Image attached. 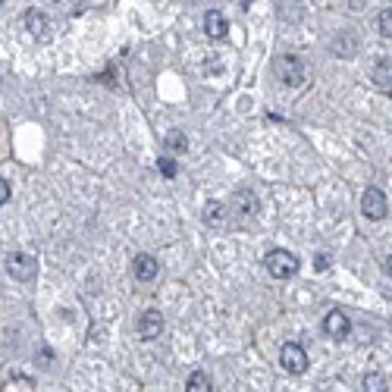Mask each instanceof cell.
Here are the masks:
<instances>
[{"mask_svg":"<svg viewBox=\"0 0 392 392\" xmlns=\"http://www.w3.org/2000/svg\"><path fill=\"white\" fill-rule=\"evenodd\" d=\"M57 3H60V0H57Z\"/></svg>","mask_w":392,"mask_h":392,"instance_id":"cell-23","label":"cell"},{"mask_svg":"<svg viewBox=\"0 0 392 392\" xmlns=\"http://www.w3.org/2000/svg\"><path fill=\"white\" fill-rule=\"evenodd\" d=\"M348 329H352V320H348L342 311H329V314L323 317V333L333 336V339H345Z\"/></svg>","mask_w":392,"mask_h":392,"instance_id":"cell-7","label":"cell"},{"mask_svg":"<svg viewBox=\"0 0 392 392\" xmlns=\"http://www.w3.org/2000/svg\"><path fill=\"white\" fill-rule=\"evenodd\" d=\"M233 207L239 210V214L245 217V220H251V217L260 210V201L254 198V191H251V189H239V191H235V198H233Z\"/></svg>","mask_w":392,"mask_h":392,"instance_id":"cell-8","label":"cell"},{"mask_svg":"<svg viewBox=\"0 0 392 392\" xmlns=\"http://www.w3.org/2000/svg\"><path fill=\"white\" fill-rule=\"evenodd\" d=\"M26 29L32 35H38V38H45L47 35V19H45V13H38V10H29L26 13Z\"/></svg>","mask_w":392,"mask_h":392,"instance_id":"cell-14","label":"cell"},{"mask_svg":"<svg viewBox=\"0 0 392 392\" xmlns=\"http://www.w3.org/2000/svg\"><path fill=\"white\" fill-rule=\"evenodd\" d=\"M329 47H333L339 57H354V51H358V41H354L352 32H342V35H336Z\"/></svg>","mask_w":392,"mask_h":392,"instance_id":"cell-11","label":"cell"},{"mask_svg":"<svg viewBox=\"0 0 392 392\" xmlns=\"http://www.w3.org/2000/svg\"><path fill=\"white\" fill-rule=\"evenodd\" d=\"M185 389H189V392H207L210 389V377L204 370H195L189 377V383H185Z\"/></svg>","mask_w":392,"mask_h":392,"instance_id":"cell-16","label":"cell"},{"mask_svg":"<svg viewBox=\"0 0 392 392\" xmlns=\"http://www.w3.org/2000/svg\"><path fill=\"white\" fill-rule=\"evenodd\" d=\"M279 367H283L285 373H292V377H301V373L308 370V354H304V348L295 345V342H285L283 352H279Z\"/></svg>","mask_w":392,"mask_h":392,"instance_id":"cell-3","label":"cell"},{"mask_svg":"<svg viewBox=\"0 0 392 392\" xmlns=\"http://www.w3.org/2000/svg\"><path fill=\"white\" fill-rule=\"evenodd\" d=\"M364 389H367V392H379V389H389V383H386V377H377V373H370V377L364 379Z\"/></svg>","mask_w":392,"mask_h":392,"instance_id":"cell-18","label":"cell"},{"mask_svg":"<svg viewBox=\"0 0 392 392\" xmlns=\"http://www.w3.org/2000/svg\"><path fill=\"white\" fill-rule=\"evenodd\" d=\"M164 145H166V151L170 154H185L189 151V139H185V132H179V129H173V132L166 135Z\"/></svg>","mask_w":392,"mask_h":392,"instance_id":"cell-15","label":"cell"},{"mask_svg":"<svg viewBox=\"0 0 392 392\" xmlns=\"http://www.w3.org/2000/svg\"><path fill=\"white\" fill-rule=\"evenodd\" d=\"M204 32H207L214 41H223V38H226V35H229L226 16H223L220 10H210V13L204 16Z\"/></svg>","mask_w":392,"mask_h":392,"instance_id":"cell-10","label":"cell"},{"mask_svg":"<svg viewBox=\"0 0 392 392\" xmlns=\"http://www.w3.org/2000/svg\"><path fill=\"white\" fill-rule=\"evenodd\" d=\"M223 220H226V210H223L220 201H207V204H204V223H207V226L220 229Z\"/></svg>","mask_w":392,"mask_h":392,"instance_id":"cell-12","label":"cell"},{"mask_svg":"<svg viewBox=\"0 0 392 392\" xmlns=\"http://www.w3.org/2000/svg\"><path fill=\"white\" fill-rule=\"evenodd\" d=\"M264 264H267V273H270L273 279H289L298 273V258L292 251H283V248H273L264 258Z\"/></svg>","mask_w":392,"mask_h":392,"instance_id":"cell-1","label":"cell"},{"mask_svg":"<svg viewBox=\"0 0 392 392\" xmlns=\"http://www.w3.org/2000/svg\"><path fill=\"white\" fill-rule=\"evenodd\" d=\"M160 173H164L166 179L176 176V164H173V157H160Z\"/></svg>","mask_w":392,"mask_h":392,"instance_id":"cell-20","label":"cell"},{"mask_svg":"<svg viewBox=\"0 0 392 392\" xmlns=\"http://www.w3.org/2000/svg\"><path fill=\"white\" fill-rule=\"evenodd\" d=\"M132 273H135V279H141V283H151V279L157 276V260H154L151 254H135Z\"/></svg>","mask_w":392,"mask_h":392,"instance_id":"cell-9","label":"cell"},{"mask_svg":"<svg viewBox=\"0 0 392 392\" xmlns=\"http://www.w3.org/2000/svg\"><path fill=\"white\" fill-rule=\"evenodd\" d=\"M7 383H13L16 389H35V379H32V377H22V373H13Z\"/></svg>","mask_w":392,"mask_h":392,"instance_id":"cell-19","label":"cell"},{"mask_svg":"<svg viewBox=\"0 0 392 392\" xmlns=\"http://www.w3.org/2000/svg\"><path fill=\"white\" fill-rule=\"evenodd\" d=\"M7 201H10V182L7 179H0V207H3Z\"/></svg>","mask_w":392,"mask_h":392,"instance_id":"cell-21","label":"cell"},{"mask_svg":"<svg viewBox=\"0 0 392 392\" xmlns=\"http://www.w3.org/2000/svg\"><path fill=\"white\" fill-rule=\"evenodd\" d=\"M377 29H379V35H383V38H392V13H389V10H383V13L377 16Z\"/></svg>","mask_w":392,"mask_h":392,"instance_id":"cell-17","label":"cell"},{"mask_svg":"<svg viewBox=\"0 0 392 392\" xmlns=\"http://www.w3.org/2000/svg\"><path fill=\"white\" fill-rule=\"evenodd\" d=\"M135 329H139V336L145 342L157 339V336L164 333V317H160V311H141L139 320H135Z\"/></svg>","mask_w":392,"mask_h":392,"instance_id":"cell-6","label":"cell"},{"mask_svg":"<svg viewBox=\"0 0 392 392\" xmlns=\"http://www.w3.org/2000/svg\"><path fill=\"white\" fill-rule=\"evenodd\" d=\"M7 273L16 283H32L35 273H38V260L26 251H10L7 254Z\"/></svg>","mask_w":392,"mask_h":392,"instance_id":"cell-2","label":"cell"},{"mask_svg":"<svg viewBox=\"0 0 392 392\" xmlns=\"http://www.w3.org/2000/svg\"><path fill=\"white\" fill-rule=\"evenodd\" d=\"M329 267V254H317V270H327Z\"/></svg>","mask_w":392,"mask_h":392,"instance_id":"cell-22","label":"cell"},{"mask_svg":"<svg viewBox=\"0 0 392 392\" xmlns=\"http://www.w3.org/2000/svg\"><path fill=\"white\" fill-rule=\"evenodd\" d=\"M276 76L283 85H289V88H298V85L304 82V66L298 57H292V54H283V57L276 60Z\"/></svg>","mask_w":392,"mask_h":392,"instance_id":"cell-4","label":"cell"},{"mask_svg":"<svg viewBox=\"0 0 392 392\" xmlns=\"http://www.w3.org/2000/svg\"><path fill=\"white\" fill-rule=\"evenodd\" d=\"M389 57H377V63H373V82L379 85V88H386V95H389Z\"/></svg>","mask_w":392,"mask_h":392,"instance_id":"cell-13","label":"cell"},{"mask_svg":"<svg viewBox=\"0 0 392 392\" xmlns=\"http://www.w3.org/2000/svg\"><path fill=\"white\" fill-rule=\"evenodd\" d=\"M361 210H364V217H370V220H386V217H389V201H386V195L379 189H367L364 195H361Z\"/></svg>","mask_w":392,"mask_h":392,"instance_id":"cell-5","label":"cell"}]
</instances>
